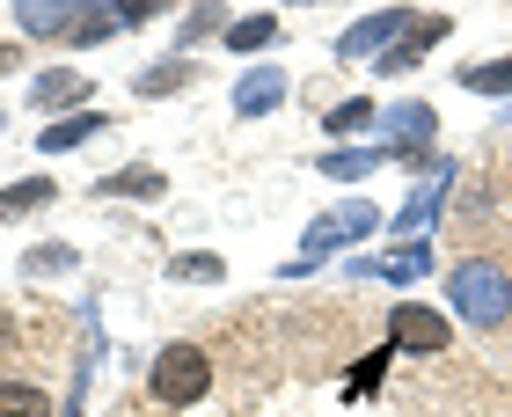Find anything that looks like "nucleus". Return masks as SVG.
<instances>
[{"label": "nucleus", "instance_id": "obj_6", "mask_svg": "<svg viewBox=\"0 0 512 417\" xmlns=\"http://www.w3.org/2000/svg\"><path fill=\"white\" fill-rule=\"evenodd\" d=\"M447 30H454L447 15H425V22H410V30H403V37H395L388 52H381V74H417V59H425L432 44H447Z\"/></svg>", "mask_w": 512, "mask_h": 417}, {"label": "nucleus", "instance_id": "obj_19", "mask_svg": "<svg viewBox=\"0 0 512 417\" xmlns=\"http://www.w3.org/2000/svg\"><path fill=\"white\" fill-rule=\"evenodd\" d=\"M0 417H59V403L37 381H0Z\"/></svg>", "mask_w": 512, "mask_h": 417}, {"label": "nucleus", "instance_id": "obj_25", "mask_svg": "<svg viewBox=\"0 0 512 417\" xmlns=\"http://www.w3.org/2000/svg\"><path fill=\"white\" fill-rule=\"evenodd\" d=\"M220 30H227V15H220V8H198L191 22H183V52H191L198 37H220Z\"/></svg>", "mask_w": 512, "mask_h": 417}, {"label": "nucleus", "instance_id": "obj_5", "mask_svg": "<svg viewBox=\"0 0 512 417\" xmlns=\"http://www.w3.org/2000/svg\"><path fill=\"white\" fill-rule=\"evenodd\" d=\"M403 30H410V8H381V15L352 22V30H337V59H381Z\"/></svg>", "mask_w": 512, "mask_h": 417}, {"label": "nucleus", "instance_id": "obj_26", "mask_svg": "<svg viewBox=\"0 0 512 417\" xmlns=\"http://www.w3.org/2000/svg\"><path fill=\"white\" fill-rule=\"evenodd\" d=\"M110 30H118V15H88V22H74V44H103Z\"/></svg>", "mask_w": 512, "mask_h": 417}, {"label": "nucleus", "instance_id": "obj_20", "mask_svg": "<svg viewBox=\"0 0 512 417\" xmlns=\"http://www.w3.org/2000/svg\"><path fill=\"white\" fill-rule=\"evenodd\" d=\"M191 74H198V66L191 59H161V66H147V74H139V96H176V88H191Z\"/></svg>", "mask_w": 512, "mask_h": 417}, {"label": "nucleus", "instance_id": "obj_13", "mask_svg": "<svg viewBox=\"0 0 512 417\" xmlns=\"http://www.w3.org/2000/svg\"><path fill=\"white\" fill-rule=\"evenodd\" d=\"M103 125H110V118H103V110H66V118H59V125H44V132H37V147H44V154H66V147H88V139H96Z\"/></svg>", "mask_w": 512, "mask_h": 417}, {"label": "nucleus", "instance_id": "obj_12", "mask_svg": "<svg viewBox=\"0 0 512 417\" xmlns=\"http://www.w3.org/2000/svg\"><path fill=\"white\" fill-rule=\"evenodd\" d=\"M81 96H88V74H81V66H52V74H37V88H30L37 110H81Z\"/></svg>", "mask_w": 512, "mask_h": 417}, {"label": "nucleus", "instance_id": "obj_21", "mask_svg": "<svg viewBox=\"0 0 512 417\" xmlns=\"http://www.w3.org/2000/svg\"><path fill=\"white\" fill-rule=\"evenodd\" d=\"M322 125H330L337 139H352V132H366V125H381V103L352 96V103H337V110H330V118H322Z\"/></svg>", "mask_w": 512, "mask_h": 417}, {"label": "nucleus", "instance_id": "obj_29", "mask_svg": "<svg viewBox=\"0 0 512 417\" xmlns=\"http://www.w3.org/2000/svg\"><path fill=\"white\" fill-rule=\"evenodd\" d=\"M81 8H96V0H81Z\"/></svg>", "mask_w": 512, "mask_h": 417}, {"label": "nucleus", "instance_id": "obj_28", "mask_svg": "<svg viewBox=\"0 0 512 417\" xmlns=\"http://www.w3.org/2000/svg\"><path fill=\"white\" fill-rule=\"evenodd\" d=\"M8 337H15V322H8V308H0V344H8Z\"/></svg>", "mask_w": 512, "mask_h": 417}, {"label": "nucleus", "instance_id": "obj_3", "mask_svg": "<svg viewBox=\"0 0 512 417\" xmlns=\"http://www.w3.org/2000/svg\"><path fill=\"white\" fill-rule=\"evenodd\" d=\"M205 388H213V359H205V344H161V352H154L147 396L161 410H191V403H205Z\"/></svg>", "mask_w": 512, "mask_h": 417}, {"label": "nucleus", "instance_id": "obj_9", "mask_svg": "<svg viewBox=\"0 0 512 417\" xmlns=\"http://www.w3.org/2000/svg\"><path fill=\"white\" fill-rule=\"evenodd\" d=\"M381 125H388V139H395V154H410V161H417V147H432L439 110L410 96V103H388V110H381Z\"/></svg>", "mask_w": 512, "mask_h": 417}, {"label": "nucleus", "instance_id": "obj_7", "mask_svg": "<svg viewBox=\"0 0 512 417\" xmlns=\"http://www.w3.org/2000/svg\"><path fill=\"white\" fill-rule=\"evenodd\" d=\"M286 103V66H249V74L235 81V118H271V110Z\"/></svg>", "mask_w": 512, "mask_h": 417}, {"label": "nucleus", "instance_id": "obj_17", "mask_svg": "<svg viewBox=\"0 0 512 417\" xmlns=\"http://www.w3.org/2000/svg\"><path fill=\"white\" fill-rule=\"evenodd\" d=\"M220 44H227V52H271V44H278V15H235L220 30Z\"/></svg>", "mask_w": 512, "mask_h": 417}, {"label": "nucleus", "instance_id": "obj_4", "mask_svg": "<svg viewBox=\"0 0 512 417\" xmlns=\"http://www.w3.org/2000/svg\"><path fill=\"white\" fill-rule=\"evenodd\" d=\"M388 344H395V352H432L439 359L454 344V322L439 308H425V300H395V308H388Z\"/></svg>", "mask_w": 512, "mask_h": 417}, {"label": "nucleus", "instance_id": "obj_10", "mask_svg": "<svg viewBox=\"0 0 512 417\" xmlns=\"http://www.w3.org/2000/svg\"><path fill=\"white\" fill-rule=\"evenodd\" d=\"M432 271V242H403L395 257H359L352 278H388V286H417Z\"/></svg>", "mask_w": 512, "mask_h": 417}, {"label": "nucleus", "instance_id": "obj_30", "mask_svg": "<svg viewBox=\"0 0 512 417\" xmlns=\"http://www.w3.org/2000/svg\"><path fill=\"white\" fill-rule=\"evenodd\" d=\"M286 8H300V0H286Z\"/></svg>", "mask_w": 512, "mask_h": 417}, {"label": "nucleus", "instance_id": "obj_27", "mask_svg": "<svg viewBox=\"0 0 512 417\" xmlns=\"http://www.w3.org/2000/svg\"><path fill=\"white\" fill-rule=\"evenodd\" d=\"M8 66H22V44H0V74H8Z\"/></svg>", "mask_w": 512, "mask_h": 417}, {"label": "nucleus", "instance_id": "obj_22", "mask_svg": "<svg viewBox=\"0 0 512 417\" xmlns=\"http://www.w3.org/2000/svg\"><path fill=\"white\" fill-rule=\"evenodd\" d=\"M169 278H176V286H183V278H191V286H220V278H227V264L198 249V257H169Z\"/></svg>", "mask_w": 512, "mask_h": 417}, {"label": "nucleus", "instance_id": "obj_14", "mask_svg": "<svg viewBox=\"0 0 512 417\" xmlns=\"http://www.w3.org/2000/svg\"><path fill=\"white\" fill-rule=\"evenodd\" d=\"M103 198H139V205H154L161 191H169V176L161 169H147V161H132V169H110L103 183H96Z\"/></svg>", "mask_w": 512, "mask_h": 417}, {"label": "nucleus", "instance_id": "obj_8", "mask_svg": "<svg viewBox=\"0 0 512 417\" xmlns=\"http://www.w3.org/2000/svg\"><path fill=\"white\" fill-rule=\"evenodd\" d=\"M454 161H439V169H432V183H425V191H410V205H403V213H395V227H403V235L410 242H425V227L439 220V205H447V191H454Z\"/></svg>", "mask_w": 512, "mask_h": 417}, {"label": "nucleus", "instance_id": "obj_16", "mask_svg": "<svg viewBox=\"0 0 512 417\" xmlns=\"http://www.w3.org/2000/svg\"><path fill=\"white\" fill-rule=\"evenodd\" d=\"M52 198H59V183H44V176H22V183H8V191H0V227H8V220H30V213H44Z\"/></svg>", "mask_w": 512, "mask_h": 417}, {"label": "nucleus", "instance_id": "obj_11", "mask_svg": "<svg viewBox=\"0 0 512 417\" xmlns=\"http://www.w3.org/2000/svg\"><path fill=\"white\" fill-rule=\"evenodd\" d=\"M74 8L81 0H15V22H22V37H66Z\"/></svg>", "mask_w": 512, "mask_h": 417}, {"label": "nucleus", "instance_id": "obj_2", "mask_svg": "<svg viewBox=\"0 0 512 417\" xmlns=\"http://www.w3.org/2000/svg\"><path fill=\"white\" fill-rule=\"evenodd\" d=\"M374 235H381V205H366V198H344V205H330V213H315V220H308V235H300V257L286 264V278L315 271L322 257H337L344 242H374Z\"/></svg>", "mask_w": 512, "mask_h": 417}, {"label": "nucleus", "instance_id": "obj_1", "mask_svg": "<svg viewBox=\"0 0 512 417\" xmlns=\"http://www.w3.org/2000/svg\"><path fill=\"white\" fill-rule=\"evenodd\" d=\"M447 300L469 330H505L512 322V271L498 257H461L447 271Z\"/></svg>", "mask_w": 512, "mask_h": 417}, {"label": "nucleus", "instance_id": "obj_18", "mask_svg": "<svg viewBox=\"0 0 512 417\" xmlns=\"http://www.w3.org/2000/svg\"><path fill=\"white\" fill-rule=\"evenodd\" d=\"M469 96H512V52H498V59H483V66H461L454 74Z\"/></svg>", "mask_w": 512, "mask_h": 417}, {"label": "nucleus", "instance_id": "obj_15", "mask_svg": "<svg viewBox=\"0 0 512 417\" xmlns=\"http://www.w3.org/2000/svg\"><path fill=\"white\" fill-rule=\"evenodd\" d=\"M388 154L395 147H330V154H322V176H330V183H366Z\"/></svg>", "mask_w": 512, "mask_h": 417}, {"label": "nucleus", "instance_id": "obj_24", "mask_svg": "<svg viewBox=\"0 0 512 417\" xmlns=\"http://www.w3.org/2000/svg\"><path fill=\"white\" fill-rule=\"evenodd\" d=\"M161 8H176V0H110V15H118L125 30H139V22H154Z\"/></svg>", "mask_w": 512, "mask_h": 417}, {"label": "nucleus", "instance_id": "obj_23", "mask_svg": "<svg viewBox=\"0 0 512 417\" xmlns=\"http://www.w3.org/2000/svg\"><path fill=\"white\" fill-rule=\"evenodd\" d=\"M74 264H81V257H74L66 242H59V249H30V257H22V271H30V278H52V271H74Z\"/></svg>", "mask_w": 512, "mask_h": 417}]
</instances>
